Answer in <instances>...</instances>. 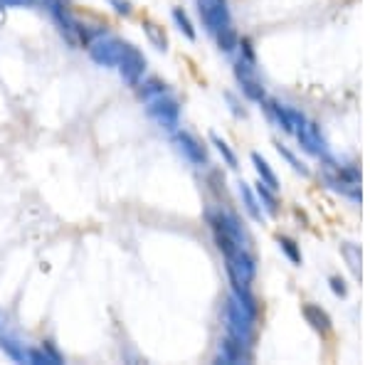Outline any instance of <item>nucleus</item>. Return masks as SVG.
<instances>
[{"instance_id": "1", "label": "nucleus", "mask_w": 370, "mask_h": 365, "mask_svg": "<svg viewBox=\"0 0 370 365\" xmlns=\"http://www.w3.org/2000/svg\"><path fill=\"white\" fill-rule=\"evenodd\" d=\"M255 321H257V313H252L250 308L232 294V296L227 299V306H225L227 336L252 351V343H255Z\"/></svg>"}, {"instance_id": "2", "label": "nucleus", "mask_w": 370, "mask_h": 365, "mask_svg": "<svg viewBox=\"0 0 370 365\" xmlns=\"http://www.w3.org/2000/svg\"><path fill=\"white\" fill-rule=\"evenodd\" d=\"M225 257V265H227V277H230L232 286H250L257 277V262L255 257L250 255V250H232L230 255H222Z\"/></svg>"}, {"instance_id": "3", "label": "nucleus", "mask_w": 370, "mask_h": 365, "mask_svg": "<svg viewBox=\"0 0 370 365\" xmlns=\"http://www.w3.org/2000/svg\"><path fill=\"white\" fill-rule=\"evenodd\" d=\"M124 47H126L124 40H119L116 35H109V33H101L99 37H94L92 42L87 45L89 57H92L99 67H116L121 54H124Z\"/></svg>"}, {"instance_id": "4", "label": "nucleus", "mask_w": 370, "mask_h": 365, "mask_svg": "<svg viewBox=\"0 0 370 365\" xmlns=\"http://www.w3.org/2000/svg\"><path fill=\"white\" fill-rule=\"evenodd\" d=\"M146 114H149L158 126H163L166 131H175L178 119H180V106H178V101L166 91V94L146 101Z\"/></svg>"}, {"instance_id": "5", "label": "nucleus", "mask_w": 370, "mask_h": 365, "mask_svg": "<svg viewBox=\"0 0 370 365\" xmlns=\"http://www.w3.org/2000/svg\"><path fill=\"white\" fill-rule=\"evenodd\" d=\"M197 13H200L202 23H205V28L210 30L212 35L232 25L227 0H197Z\"/></svg>"}, {"instance_id": "6", "label": "nucleus", "mask_w": 370, "mask_h": 365, "mask_svg": "<svg viewBox=\"0 0 370 365\" xmlns=\"http://www.w3.org/2000/svg\"><path fill=\"white\" fill-rule=\"evenodd\" d=\"M116 69H119L121 79H124L129 87H136V84L141 82V77H144V72H146L144 52H141L139 47H134V45H126L124 54H121L119 64H116Z\"/></svg>"}, {"instance_id": "7", "label": "nucleus", "mask_w": 370, "mask_h": 365, "mask_svg": "<svg viewBox=\"0 0 370 365\" xmlns=\"http://www.w3.org/2000/svg\"><path fill=\"white\" fill-rule=\"evenodd\" d=\"M235 74L242 84V91H245L247 99L252 101H265V87L262 82L257 79V67H255V59H247L240 54L237 59V67H235Z\"/></svg>"}, {"instance_id": "8", "label": "nucleus", "mask_w": 370, "mask_h": 365, "mask_svg": "<svg viewBox=\"0 0 370 365\" xmlns=\"http://www.w3.org/2000/svg\"><path fill=\"white\" fill-rule=\"evenodd\" d=\"M296 139L299 144H301L303 151H308L311 156H318V158H328V149H326V141H323L321 131H318V126L313 124V121L303 119L301 124L296 126Z\"/></svg>"}, {"instance_id": "9", "label": "nucleus", "mask_w": 370, "mask_h": 365, "mask_svg": "<svg viewBox=\"0 0 370 365\" xmlns=\"http://www.w3.org/2000/svg\"><path fill=\"white\" fill-rule=\"evenodd\" d=\"M175 144H178L180 153H183L190 163H195V166H205L207 163L205 146H202L195 136L185 134V131H178V134H175Z\"/></svg>"}, {"instance_id": "10", "label": "nucleus", "mask_w": 370, "mask_h": 365, "mask_svg": "<svg viewBox=\"0 0 370 365\" xmlns=\"http://www.w3.org/2000/svg\"><path fill=\"white\" fill-rule=\"evenodd\" d=\"M252 358L250 348H245L242 343L232 341L230 336H225V341L220 343V363H247Z\"/></svg>"}, {"instance_id": "11", "label": "nucleus", "mask_w": 370, "mask_h": 365, "mask_svg": "<svg viewBox=\"0 0 370 365\" xmlns=\"http://www.w3.org/2000/svg\"><path fill=\"white\" fill-rule=\"evenodd\" d=\"M301 313H303V318H306L308 323H311L316 331H321V333H328L331 331V318H328V313L323 311L321 306H313V303H306V306L301 308Z\"/></svg>"}, {"instance_id": "12", "label": "nucleus", "mask_w": 370, "mask_h": 365, "mask_svg": "<svg viewBox=\"0 0 370 365\" xmlns=\"http://www.w3.org/2000/svg\"><path fill=\"white\" fill-rule=\"evenodd\" d=\"M136 89H139V99L141 101H151V99H156V96H161V94H166L168 91V84L166 82H161V79H146L144 84H136Z\"/></svg>"}, {"instance_id": "13", "label": "nucleus", "mask_w": 370, "mask_h": 365, "mask_svg": "<svg viewBox=\"0 0 370 365\" xmlns=\"http://www.w3.org/2000/svg\"><path fill=\"white\" fill-rule=\"evenodd\" d=\"M341 255H343V260H346V265L351 267L353 277L361 279V262H363L361 247L353 245V242H343V245H341Z\"/></svg>"}, {"instance_id": "14", "label": "nucleus", "mask_w": 370, "mask_h": 365, "mask_svg": "<svg viewBox=\"0 0 370 365\" xmlns=\"http://www.w3.org/2000/svg\"><path fill=\"white\" fill-rule=\"evenodd\" d=\"M252 163H255L257 173H260V180L265 182V185H270L272 190H279V180H277L274 170L270 168V163H267V161L262 158L260 153H252Z\"/></svg>"}, {"instance_id": "15", "label": "nucleus", "mask_w": 370, "mask_h": 365, "mask_svg": "<svg viewBox=\"0 0 370 365\" xmlns=\"http://www.w3.org/2000/svg\"><path fill=\"white\" fill-rule=\"evenodd\" d=\"M0 348L5 351V356H10L13 361L18 363H28V351H25V346L20 341H15V338L10 336H0Z\"/></svg>"}, {"instance_id": "16", "label": "nucleus", "mask_w": 370, "mask_h": 365, "mask_svg": "<svg viewBox=\"0 0 370 365\" xmlns=\"http://www.w3.org/2000/svg\"><path fill=\"white\" fill-rule=\"evenodd\" d=\"M240 195H242V200H245V207H247V212H250L255 220H262V210H260V202H257V197H255V192H252V187L247 185V182H240Z\"/></svg>"}, {"instance_id": "17", "label": "nucleus", "mask_w": 370, "mask_h": 365, "mask_svg": "<svg viewBox=\"0 0 370 365\" xmlns=\"http://www.w3.org/2000/svg\"><path fill=\"white\" fill-rule=\"evenodd\" d=\"M215 40H217V45H220L222 52H232V50H237V42H240V37H237L232 25L225 30H220V33H215Z\"/></svg>"}, {"instance_id": "18", "label": "nucleus", "mask_w": 370, "mask_h": 365, "mask_svg": "<svg viewBox=\"0 0 370 365\" xmlns=\"http://www.w3.org/2000/svg\"><path fill=\"white\" fill-rule=\"evenodd\" d=\"M144 30H146V35H149V40L154 42V47L156 50H168V40H166V33H163V28H158V25H154V23H149L146 20L144 23Z\"/></svg>"}, {"instance_id": "19", "label": "nucleus", "mask_w": 370, "mask_h": 365, "mask_svg": "<svg viewBox=\"0 0 370 365\" xmlns=\"http://www.w3.org/2000/svg\"><path fill=\"white\" fill-rule=\"evenodd\" d=\"M257 195H260V200L265 202L267 212H270V215H277V210H279V205H277V190H272L270 185H265V182L260 180V185H257Z\"/></svg>"}, {"instance_id": "20", "label": "nucleus", "mask_w": 370, "mask_h": 365, "mask_svg": "<svg viewBox=\"0 0 370 365\" xmlns=\"http://www.w3.org/2000/svg\"><path fill=\"white\" fill-rule=\"evenodd\" d=\"M210 141L217 146V151H220V156L225 158V163L230 166V168H237V156H235V151L227 146V141H222L217 134H210Z\"/></svg>"}, {"instance_id": "21", "label": "nucleus", "mask_w": 370, "mask_h": 365, "mask_svg": "<svg viewBox=\"0 0 370 365\" xmlns=\"http://www.w3.org/2000/svg\"><path fill=\"white\" fill-rule=\"evenodd\" d=\"M173 20H175V25H178V30L185 35L187 40H195V37H197V35H195V28H192V23H190V18H187V15H185L180 8H175V10H173Z\"/></svg>"}, {"instance_id": "22", "label": "nucleus", "mask_w": 370, "mask_h": 365, "mask_svg": "<svg viewBox=\"0 0 370 365\" xmlns=\"http://www.w3.org/2000/svg\"><path fill=\"white\" fill-rule=\"evenodd\" d=\"M277 242H279V247H282V252L289 257V260L294 262V265H301V252H299L296 242H294V240H289V237H279Z\"/></svg>"}, {"instance_id": "23", "label": "nucleus", "mask_w": 370, "mask_h": 365, "mask_svg": "<svg viewBox=\"0 0 370 365\" xmlns=\"http://www.w3.org/2000/svg\"><path fill=\"white\" fill-rule=\"evenodd\" d=\"M279 153H282L284 158L289 161V166H291L294 170H299V173H306V168H303V166L299 163V161H296V156H294V153H291V151H289V149H284V146H279Z\"/></svg>"}, {"instance_id": "24", "label": "nucleus", "mask_w": 370, "mask_h": 365, "mask_svg": "<svg viewBox=\"0 0 370 365\" xmlns=\"http://www.w3.org/2000/svg\"><path fill=\"white\" fill-rule=\"evenodd\" d=\"M331 289H333V294H336V296H346V294H348L346 282H343L341 277H331Z\"/></svg>"}, {"instance_id": "25", "label": "nucleus", "mask_w": 370, "mask_h": 365, "mask_svg": "<svg viewBox=\"0 0 370 365\" xmlns=\"http://www.w3.org/2000/svg\"><path fill=\"white\" fill-rule=\"evenodd\" d=\"M109 3L114 5L116 13H121V15H129L131 13V3H129V0H109Z\"/></svg>"}, {"instance_id": "26", "label": "nucleus", "mask_w": 370, "mask_h": 365, "mask_svg": "<svg viewBox=\"0 0 370 365\" xmlns=\"http://www.w3.org/2000/svg\"><path fill=\"white\" fill-rule=\"evenodd\" d=\"M15 0H0V8H13Z\"/></svg>"}, {"instance_id": "27", "label": "nucleus", "mask_w": 370, "mask_h": 365, "mask_svg": "<svg viewBox=\"0 0 370 365\" xmlns=\"http://www.w3.org/2000/svg\"><path fill=\"white\" fill-rule=\"evenodd\" d=\"M37 0H15V5H35Z\"/></svg>"}]
</instances>
